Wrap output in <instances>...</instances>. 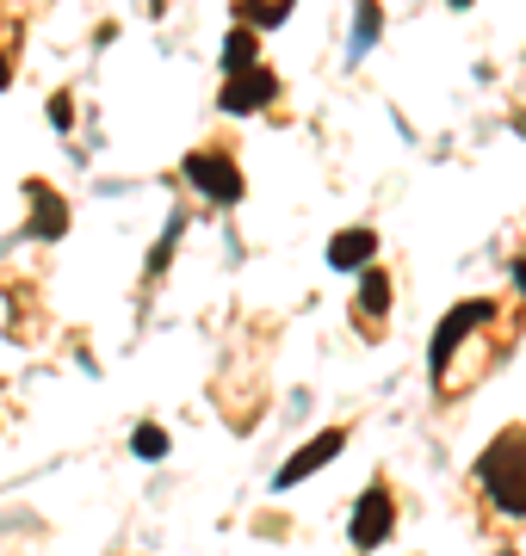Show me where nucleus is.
<instances>
[{
    "mask_svg": "<svg viewBox=\"0 0 526 556\" xmlns=\"http://www.w3.org/2000/svg\"><path fill=\"white\" fill-rule=\"evenodd\" d=\"M7 80H13V68H7V50H0V87H7Z\"/></svg>",
    "mask_w": 526,
    "mask_h": 556,
    "instance_id": "nucleus-16",
    "label": "nucleus"
},
{
    "mask_svg": "<svg viewBox=\"0 0 526 556\" xmlns=\"http://www.w3.org/2000/svg\"><path fill=\"white\" fill-rule=\"evenodd\" d=\"M291 7H298V0H236V20H248L254 31H266V25H279Z\"/></svg>",
    "mask_w": 526,
    "mask_h": 556,
    "instance_id": "nucleus-10",
    "label": "nucleus"
},
{
    "mask_svg": "<svg viewBox=\"0 0 526 556\" xmlns=\"http://www.w3.org/2000/svg\"><path fill=\"white\" fill-rule=\"evenodd\" d=\"M378 260V236L372 229H341V236L328 241V266L335 273H365Z\"/></svg>",
    "mask_w": 526,
    "mask_h": 556,
    "instance_id": "nucleus-9",
    "label": "nucleus"
},
{
    "mask_svg": "<svg viewBox=\"0 0 526 556\" xmlns=\"http://www.w3.org/2000/svg\"><path fill=\"white\" fill-rule=\"evenodd\" d=\"M279 100V75L273 68H261V62H248V68H229V80H223V118H248V112H261V105Z\"/></svg>",
    "mask_w": 526,
    "mask_h": 556,
    "instance_id": "nucleus-5",
    "label": "nucleus"
},
{
    "mask_svg": "<svg viewBox=\"0 0 526 556\" xmlns=\"http://www.w3.org/2000/svg\"><path fill=\"white\" fill-rule=\"evenodd\" d=\"M130 452L137 457H167V433L162 427H137V433H130Z\"/></svg>",
    "mask_w": 526,
    "mask_h": 556,
    "instance_id": "nucleus-12",
    "label": "nucleus"
},
{
    "mask_svg": "<svg viewBox=\"0 0 526 556\" xmlns=\"http://www.w3.org/2000/svg\"><path fill=\"white\" fill-rule=\"evenodd\" d=\"M341 445H347V427H328V433H316L304 445V452H291L285 457V470L273 477V489H291V482H304V477H316L328 457H341Z\"/></svg>",
    "mask_w": 526,
    "mask_h": 556,
    "instance_id": "nucleus-7",
    "label": "nucleus"
},
{
    "mask_svg": "<svg viewBox=\"0 0 526 556\" xmlns=\"http://www.w3.org/2000/svg\"><path fill=\"white\" fill-rule=\"evenodd\" d=\"M68 112H75V100H68V93H57V100H50V124H57V130H68Z\"/></svg>",
    "mask_w": 526,
    "mask_h": 556,
    "instance_id": "nucleus-15",
    "label": "nucleus"
},
{
    "mask_svg": "<svg viewBox=\"0 0 526 556\" xmlns=\"http://www.w3.org/2000/svg\"><path fill=\"white\" fill-rule=\"evenodd\" d=\"M496 316H502V303L471 298V303H459V309H452V316L434 328V346H427V365H434V390H446V396H452L459 358L477 346V334H489V328H496Z\"/></svg>",
    "mask_w": 526,
    "mask_h": 556,
    "instance_id": "nucleus-2",
    "label": "nucleus"
},
{
    "mask_svg": "<svg viewBox=\"0 0 526 556\" xmlns=\"http://www.w3.org/2000/svg\"><path fill=\"white\" fill-rule=\"evenodd\" d=\"M477 482H484L496 514L526 519V427H508L489 439V452L477 457Z\"/></svg>",
    "mask_w": 526,
    "mask_h": 556,
    "instance_id": "nucleus-1",
    "label": "nucleus"
},
{
    "mask_svg": "<svg viewBox=\"0 0 526 556\" xmlns=\"http://www.w3.org/2000/svg\"><path fill=\"white\" fill-rule=\"evenodd\" d=\"M378 20H385V13H378V0H360V25H353V50H365V43L378 38Z\"/></svg>",
    "mask_w": 526,
    "mask_h": 556,
    "instance_id": "nucleus-13",
    "label": "nucleus"
},
{
    "mask_svg": "<svg viewBox=\"0 0 526 556\" xmlns=\"http://www.w3.org/2000/svg\"><path fill=\"white\" fill-rule=\"evenodd\" d=\"M347 532H353V551H378V544H390V532H397V495H390L385 482H372V489L353 501Z\"/></svg>",
    "mask_w": 526,
    "mask_h": 556,
    "instance_id": "nucleus-4",
    "label": "nucleus"
},
{
    "mask_svg": "<svg viewBox=\"0 0 526 556\" xmlns=\"http://www.w3.org/2000/svg\"><path fill=\"white\" fill-rule=\"evenodd\" d=\"M186 179H192L211 204H242V192H248V179H242V167H236L229 149H192V155H186Z\"/></svg>",
    "mask_w": 526,
    "mask_h": 556,
    "instance_id": "nucleus-3",
    "label": "nucleus"
},
{
    "mask_svg": "<svg viewBox=\"0 0 526 556\" xmlns=\"http://www.w3.org/2000/svg\"><path fill=\"white\" fill-rule=\"evenodd\" d=\"M353 316H360V334L365 340H378L385 334V316H390V273L372 260L360 278V298H353Z\"/></svg>",
    "mask_w": 526,
    "mask_h": 556,
    "instance_id": "nucleus-6",
    "label": "nucleus"
},
{
    "mask_svg": "<svg viewBox=\"0 0 526 556\" xmlns=\"http://www.w3.org/2000/svg\"><path fill=\"white\" fill-rule=\"evenodd\" d=\"M25 199H32V236L57 241L62 229H68V204H62V192H50L43 179H25Z\"/></svg>",
    "mask_w": 526,
    "mask_h": 556,
    "instance_id": "nucleus-8",
    "label": "nucleus"
},
{
    "mask_svg": "<svg viewBox=\"0 0 526 556\" xmlns=\"http://www.w3.org/2000/svg\"><path fill=\"white\" fill-rule=\"evenodd\" d=\"M180 229H186V217H174V223H167V236L155 241V260H149V273H162L167 260H174V241H180Z\"/></svg>",
    "mask_w": 526,
    "mask_h": 556,
    "instance_id": "nucleus-14",
    "label": "nucleus"
},
{
    "mask_svg": "<svg viewBox=\"0 0 526 556\" xmlns=\"http://www.w3.org/2000/svg\"><path fill=\"white\" fill-rule=\"evenodd\" d=\"M248 62H254V25L236 20V31L223 38V75H229V68H248Z\"/></svg>",
    "mask_w": 526,
    "mask_h": 556,
    "instance_id": "nucleus-11",
    "label": "nucleus"
},
{
    "mask_svg": "<svg viewBox=\"0 0 526 556\" xmlns=\"http://www.w3.org/2000/svg\"><path fill=\"white\" fill-rule=\"evenodd\" d=\"M452 7H471V0H452Z\"/></svg>",
    "mask_w": 526,
    "mask_h": 556,
    "instance_id": "nucleus-17",
    "label": "nucleus"
}]
</instances>
